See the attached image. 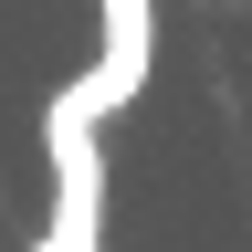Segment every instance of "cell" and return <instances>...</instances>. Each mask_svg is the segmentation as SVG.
Masks as SVG:
<instances>
[{"instance_id": "1", "label": "cell", "mask_w": 252, "mask_h": 252, "mask_svg": "<svg viewBox=\"0 0 252 252\" xmlns=\"http://www.w3.org/2000/svg\"><path fill=\"white\" fill-rule=\"evenodd\" d=\"M42 168H53V252H105V105L84 74H63L42 105Z\"/></svg>"}, {"instance_id": "2", "label": "cell", "mask_w": 252, "mask_h": 252, "mask_svg": "<svg viewBox=\"0 0 252 252\" xmlns=\"http://www.w3.org/2000/svg\"><path fill=\"white\" fill-rule=\"evenodd\" d=\"M105 11V53L84 63V84H94V105H137L147 94V63H158V0H94Z\"/></svg>"}, {"instance_id": "3", "label": "cell", "mask_w": 252, "mask_h": 252, "mask_svg": "<svg viewBox=\"0 0 252 252\" xmlns=\"http://www.w3.org/2000/svg\"><path fill=\"white\" fill-rule=\"evenodd\" d=\"M32 252H53V242H32Z\"/></svg>"}]
</instances>
